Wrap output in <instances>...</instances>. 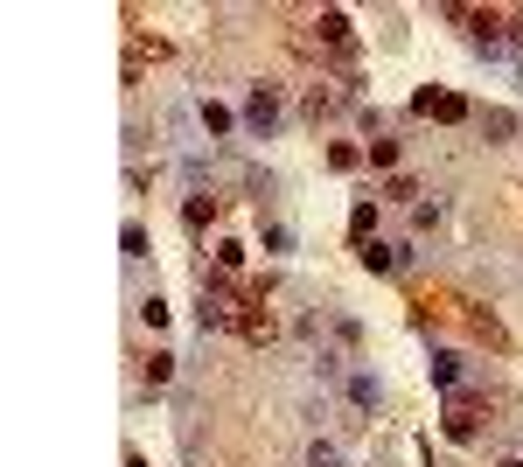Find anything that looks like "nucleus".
Instances as JSON below:
<instances>
[{"mask_svg":"<svg viewBox=\"0 0 523 467\" xmlns=\"http://www.w3.org/2000/svg\"><path fill=\"white\" fill-rule=\"evenodd\" d=\"M237 314H244V300H237L216 272H203V293H196V328L216 335V328H237Z\"/></svg>","mask_w":523,"mask_h":467,"instance_id":"obj_1","label":"nucleus"},{"mask_svg":"<svg viewBox=\"0 0 523 467\" xmlns=\"http://www.w3.org/2000/svg\"><path fill=\"white\" fill-rule=\"evenodd\" d=\"M244 133H252V140H272V133H280V91H272V84H252V98H244Z\"/></svg>","mask_w":523,"mask_h":467,"instance_id":"obj_2","label":"nucleus"},{"mask_svg":"<svg viewBox=\"0 0 523 467\" xmlns=\"http://www.w3.org/2000/svg\"><path fill=\"white\" fill-rule=\"evenodd\" d=\"M482 412H489V405H482L474 390H454V398H446V440L468 446L474 433H482Z\"/></svg>","mask_w":523,"mask_h":467,"instance_id":"obj_3","label":"nucleus"},{"mask_svg":"<svg viewBox=\"0 0 523 467\" xmlns=\"http://www.w3.org/2000/svg\"><path fill=\"white\" fill-rule=\"evenodd\" d=\"M237 342H252V349H265V342L280 335V328H272V314H265V286L259 293H252V300H244V314H237V328H231Z\"/></svg>","mask_w":523,"mask_h":467,"instance_id":"obj_4","label":"nucleus"},{"mask_svg":"<svg viewBox=\"0 0 523 467\" xmlns=\"http://www.w3.org/2000/svg\"><path fill=\"white\" fill-rule=\"evenodd\" d=\"M412 112L440 119V126H461V119H468V98H461V91H418V98H412Z\"/></svg>","mask_w":523,"mask_h":467,"instance_id":"obj_5","label":"nucleus"},{"mask_svg":"<svg viewBox=\"0 0 523 467\" xmlns=\"http://www.w3.org/2000/svg\"><path fill=\"white\" fill-rule=\"evenodd\" d=\"M356 259H363V272H398V265L412 259V244H384V237H370Z\"/></svg>","mask_w":523,"mask_h":467,"instance_id":"obj_6","label":"nucleus"},{"mask_svg":"<svg viewBox=\"0 0 523 467\" xmlns=\"http://www.w3.org/2000/svg\"><path fill=\"white\" fill-rule=\"evenodd\" d=\"M182 224H188V231H196V237H203L209 224H216V196H209V188H196V196H188V203H182Z\"/></svg>","mask_w":523,"mask_h":467,"instance_id":"obj_7","label":"nucleus"},{"mask_svg":"<svg viewBox=\"0 0 523 467\" xmlns=\"http://www.w3.org/2000/svg\"><path fill=\"white\" fill-rule=\"evenodd\" d=\"M433 390H446V398L461 390V356L454 349H433Z\"/></svg>","mask_w":523,"mask_h":467,"instance_id":"obj_8","label":"nucleus"},{"mask_svg":"<svg viewBox=\"0 0 523 467\" xmlns=\"http://www.w3.org/2000/svg\"><path fill=\"white\" fill-rule=\"evenodd\" d=\"M398 154H405V140H391V133H377V140L363 147V160H370V168H384V175L398 168Z\"/></svg>","mask_w":523,"mask_h":467,"instance_id":"obj_9","label":"nucleus"},{"mask_svg":"<svg viewBox=\"0 0 523 467\" xmlns=\"http://www.w3.org/2000/svg\"><path fill=\"white\" fill-rule=\"evenodd\" d=\"M335 91H321V84H314V91H307V98H300V119H307V126H321V119H335Z\"/></svg>","mask_w":523,"mask_h":467,"instance_id":"obj_10","label":"nucleus"},{"mask_svg":"<svg viewBox=\"0 0 523 467\" xmlns=\"http://www.w3.org/2000/svg\"><path fill=\"white\" fill-rule=\"evenodd\" d=\"M196 119H203V133H209V140H224V133L237 126V119H231V105H216V98H203V105H196Z\"/></svg>","mask_w":523,"mask_h":467,"instance_id":"obj_11","label":"nucleus"},{"mask_svg":"<svg viewBox=\"0 0 523 467\" xmlns=\"http://www.w3.org/2000/svg\"><path fill=\"white\" fill-rule=\"evenodd\" d=\"M314 28H321V42H328V50H349V14H342V7H328Z\"/></svg>","mask_w":523,"mask_h":467,"instance_id":"obj_12","label":"nucleus"},{"mask_svg":"<svg viewBox=\"0 0 523 467\" xmlns=\"http://www.w3.org/2000/svg\"><path fill=\"white\" fill-rule=\"evenodd\" d=\"M468 328H474L482 342H489V349H502V342H509V335H502V321H496L489 307H468Z\"/></svg>","mask_w":523,"mask_h":467,"instance_id":"obj_13","label":"nucleus"},{"mask_svg":"<svg viewBox=\"0 0 523 467\" xmlns=\"http://www.w3.org/2000/svg\"><path fill=\"white\" fill-rule=\"evenodd\" d=\"M349 405H356V412L377 405V377H370V370H349Z\"/></svg>","mask_w":523,"mask_h":467,"instance_id":"obj_14","label":"nucleus"},{"mask_svg":"<svg viewBox=\"0 0 523 467\" xmlns=\"http://www.w3.org/2000/svg\"><path fill=\"white\" fill-rule=\"evenodd\" d=\"M119 252H126L133 265L147 259V224H126V231H119Z\"/></svg>","mask_w":523,"mask_h":467,"instance_id":"obj_15","label":"nucleus"},{"mask_svg":"<svg viewBox=\"0 0 523 467\" xmlns=\"http://www.w3.org/2000/svg\"><path fill=\"white\" fill-rule=\"evenodd\" d=\"M370 224H377V203L363 196V203L349 209V231H356V244H370Z\"/></svg>","mask_w":523,"mask_h":467,"instance_id":"obj_16","label":"nucleus"},{"mask_svg":"<svg viewBox=\"0 0 523 467\" xmlns=\"http://www.w3.org/2000/svg\"><path fill=\"white\" fill-rule=\"evenodd\" d=\"M265 252L287 259V252H293V224H265Z\"/></svg>","mask_w":523,"mask_h":467,"instance_id":"obj_17","label":"nucleus"},{"mask_svg":"<svg viewBox=\"0 0 523 467\" xmlns=\"http://www.w3.org/2000/svg\"><path fill=\"white\" fill-rule=\"evenodd\" d=\"M384 203H418V182L412 175H391V182H384Z\"/></svg>","mask_w":523,"mask_h":467,"instance_id":"obj_18","label":"nucleus"},{"mask_svg":"<svg viewBox=\"0 0 523 467\" xmlns=\"http://www.w3.org/2000/svg\"><path fill=\"white\" fill-rule=\"evenodd\" d=\"M168 377H175V356H168V349H154V363H147V390H161Z\"/></svg>","mask_w":523,"mask_h":467,"instance_id":"obj_19","label":"nucleus"},{"mask_svg":"<svg viewBox=\"0 0 523 467\" xmlns=\"http://www.w3.org/2000/svg\"><path fill=\"white\" fill-rule=\"evenodd\" d=\"M307 467H342V446L335 440H314L307 446Z\"/></svg>","mask_w":523,"mask_h":467,"instance_id":"obj_20","label":"nucleus"},{"mask_svg":"<svg viewBox=\"0 0 523 467\" xmlns=\"http://www.w3.org/2000/svg\"><path fill=\"white\" fill-rule=\"evenodd\" d=\"M482 133H489V140H509V133H517V119H509V112H482Z\"/></svg>","mask_w":523,"mask_h":467,"instance_id":"obj_21","label":"nucleus"},{"mask_svg":"<svg viewBox=\"0 0 523 467\" xmlns=\"http://www.w3.org/2000/svg\"><path fill=\"white\" fill-rule=\"evenodd\" d=\"M140 321H147V328H168V300H161V293H147V300H140Z\"/></svg>","mask_w":523,"mask_h":467,"instance_id":"obj_22","label":"nucleus"},{"mask_svg":"<svg viewBox=\"0 0 523 467\" xmlns=\"http://www.w3.org/2000/svg\"><path fill=\"white\" fill-rule=\"evenodd\" d=\"M412 231H440V203H412Z\"/></svg>","mask_w":523,"mask_h":467,"instance_id":"obj_23","label":"nucleus"},{"mask_svg":"<svg viewBox=\"0 0 523 467\" xmlns=\"http://www.w3.org/2000/svg\"><path fill=\"white\" fill-rule=\"evenodd\" d=\"M328 168H335V175H349V168H363V154H356V147H328Z\"/></svg>","mask_w":523,"mask_h":467,"instance_id":"obj_24","label":"nucleus"},{"mask_svg":"<svg viewBox=\"0 0 523 467\" xmlns=\"http://www.w3.org/2000/svg\"><path fill=\"white\" fill-rule=\"evenodd\" d=\"M502 28H509V42H517V50H523V14H509V22H502Z\"/></svg>","mask_w":523,"mask_h":467,"instance_id":"obj_25","label":"nucleus"},{"mask_svg":"<svg viewBox=\"0 0 523 467\" xmlns=\"http://www.w3.org/2000/svg\"><path fill=\"white\" fill-rule=\"evenodd\" d=\"M502 467H523V461H502Z\"/></svg>","mask_w":523,"mask_h":467,"instance_id":"obj_26","label":"nucleus"}]
</instances>
